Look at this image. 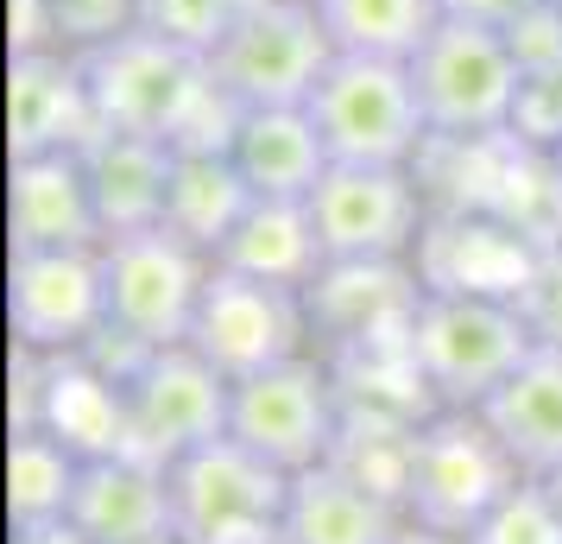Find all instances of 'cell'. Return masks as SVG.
I'll use <instances>...</instances> for the list:
<instances>
[{
    "mask_svg": "<svg viewBox=\"0 0 562 544\" xmlns=\"http://www.w3.org/2000/svg\"><path fill=\"white\" fill-rule=\"evenodd\" d=\"M82 77H89L102 127L121 133H153L171 146H228L234 121H240V108L222 96L209 57L178 52L153 32H127L102 52H89Z\"/></svg>",
    "mask_w": 562,
    "mask_h": 544,
    "instance_id": "1",
    "label": "cell"
},
{
    "mask_svg": "<svg viewBox=\"0 0 562 544\" xmlns=\"http://www.w3.org/2000/svg\"><path fill=\"white\" fill-rule=\"evenodd\" d=\"M405 355L436 412H481L518 367L537 355V336L512 298L481 291H424L411 317Z\"/></svg>",
    "mask_w": 562,
    "mask_h": 544,
    "instance_id": "2",
    "label": "cell"
},
{
    "mask_svg": "<svg viewBox=\"0 0 562 544\" xmlns=\"http://www.w3.org/2000/svg\"><path fill=\"white\" fill-rule=\"evenodd\" d=\"M82 355L102 362L108 374L121 380L133 456H153V463L171 468L178 456H190V449L228 437V392H234V380H222L190 342L139 348V342L102 330Z\"/></svg>",
    "mask_w": 562,
    "mask_h": 544,
    "instance_id": "3",
    "label": "cell"
},
{
    "mask_svg": "<svg viewBox=\"0 0 562 544\" xmlns=\"http://www.w3.org/2000/svg\"><path fill=\"white\" fill-rule=\"evenodd\" d=\"M304 108L335 165H417V153L430 146V121L417 102L411 64H398V57L335 52V64L310 89Z\"/></svg>",
    "mask_w": 562,
    "mask_h": 544,
    "instance_id": "4",
    "label": "cell"
},
{
    "mask_svg": "<svg viewBox=\"0 0 562 544\" xmlns=\"http://www.w3.org/2000/svg\"><path fill=\"white\" fill-rule=\"evenodd\" d=\"M411 82H417L430 140H493V133H512L525 70L506 32L442 13V26L411 57Z\"/></svg>",
    "mask_w": 562,
    "mask_h": 544,
    "instance_id": "5",
    "label": "cell"
},
{
    "mask_svg": "<svg viewBox=\"0 0 562 544\" xmlns=\"http://www.w3.org/2000/svg\"><path fill=\"white\" fill-rule=\"evenodd\" d=\"M525 475L493 437L481 412H430L411 443V481H405V519L436 525L449 539H468Z\"/></svg>",
    "mask_w": 562,
    "mask_h": 544,
    "instance_id": "6",
    "label": "cell"
},
{
    "mask_svg": "<svg viewBox=\"0 0 562 544\" xmlns=\"http://www.w3.org/2000/svg\"><path fill=\"white\" fill-rule=\"evenodd\" d=\"M178 544H279L291 475L254 456L247 443L215 437L165 468Z\"/></svg>",
    "mask_w": 562,
    "mask_h": 544,
    "instance_id": "7",
    "label": "cell"
},
{
    "mask_svg": "<svg viewBox=\"0 0 562 544\" xmlns=\"http://www.w3.org/2000/svg\"><path fill=\"white\" fill-rule=\"evenodd\" d=\"M228 437L266 456L279 475H304V468L329 463L335 437H341V380H335L329 355L310 348L297 362L234 380Z\"/></svg>",
    "mask_w": 562,
    "mask_h": 544,
    "instance_id": "8",
    "label": "cell"
},
{
    "mask_svg": "<svg viewBox=\"0 0 562 544\" xmlns=\"http://www.w3.org/2000/svg\"><path fill=\"white\" fill-rule=\"evenodd\" d=\"M329 64L335 38L316 0H254L209 57L234 108H304Z\"/></svg>",
    "mask_w": 562,
    "mask_h": 544,
    "instance_id": "9",
    "label": "cell"
},
{
    "mask_svg": "<svg viewBox=\"0 0 562 544\" xmlns=\"http://www.w3.org/2000/svg\"><path fill=\"white\" fill-rule=\"evenodd\" d=\"M215 259L190 247L178 229H139L102 241V279H108V330L139 348L190 342L203 286Z\"/></svg>",
    "mask_w": 562,
    "mask_h": 544,
    "instance_id": "10",
    "label": "cell"
},
{
    "mask_svg": "<svg viewBox=\"0 0 562 544\" xmlns=\"http://www.w3.org/2000/svg\"><path fill=\"white\" fill-rule=\"evenodd\" d=\"M190 348L222 380H247V374H266L279 362H297L316 348L304 291L215 266L203 286V304H196V323H190Z\"/></svg>",
    "mask_w": 562,
    "mask_h": 544,
    "instance_id": "11",
    "label": "cell"
},
{
    "mask_svg": "<svg viewBox=\"0 0 562 544\" xmlns=\"http://www.w3.org/2000/svg\"><path fill=\"white\" fill-rule=\"evenodd\" d=\"M310 215L329 259H411L436 209L417 165H329Z\"/></svg>",
    "mask_w": 562,
    "mask_h": 544,
    "instance_id": "12",
    "label": "cell"
},
{
    "mask_svg": "<svg viewBox=\"0 0 562 544\" xmlns=\"http://www.w3.org/2000/svg\"><path fill=\"white\" fill-rule=\"evenodd\" d=\"M7 330L32 355H82L108 330L102 247H13Z\"/></svg>",
    "mask_w": 562,
    "mask_h": 544,
    "instance_id": "13",
    "label": "cell"
},
{
    "mask_svg": "<svg viewBox=\"0 0 562 544\" xmlns=\"http://www.w3.org/2000/svg\"><path fill=\"white\" fill-rule=\"evenodd\" d=\"M316 355L360 362V355H392L405 348L411 317L424 304V279L411 259H329L323 279L304 291Z\"/></svg>",
    "mask_w": 562,
    "mask_h": 544,
    "instance_id": "14",
    "label": "cell"
},
{
    "mask_svg": "<svg viewBox=\"0 0 562 544\" xmlns=\"http://www.w3.org/2000/svg\"><path fill=\"white\" fill-rule=\"evenodd\" d=\"M20 367V406H13V431H52L70 443L82 463L89 456H121L133 449L127 437V399L121 380L89 355H32L13 348Z\"/></svg>",
    "mask_w": 562,
    "mask_h": 544,
    "instance_id": "15",
    "label": "cell"
},
{
    "mask_svg": "<svg viewBox=\"0 0 562 544\" xmlns=\"http://www.w3.org/2000/svg\"><path fill=\"white\" fill-rule=\"evenodd\" d=\"M102 133L82 57L57 45H20L7 57V158L82 153Z\"/></svg>",
    "mask_w": 562,
    "mask_h": 544,
    "instance_id": "16",
    "label": "cell"
},
{
    "mask_svg": "<svg viewBox=\"0 0 562 544\" xmlns=\"http://www.w3.org/2000/svg\"><path fill=\"white\" fill-rule=\"evenodd\" d=\"M543 247H531L493 209H436L417 241V279L424 291H481V298H518Z\"/></svg>",
    "mask_w": 562,
    "mask_h": 544,
    "instance_id": "17",
    "label": "cell"
},
{
    "mask_svg": "<svg viewBox=\"0 0 562 544\" xmlns=\"http://www.w3.org/2000/svg\"><path fill=\"white\" fill-rule=\"evenodd\" d=\"M70 525L95 544H178L171 525V481L153 456H89L77 475Z\"/></svg>",
    "mask_w": 562,
    "mask_h": 544,
    "instance_id": "18",
    "label": "cell"
},
{
    "mask_svg": "<svg viewBox=\"0 0 562 544\" xmlns=\"http://www.w3.org/2000/svg\"><path fill=\"white\" fill-rule=\"evenodd\" d=\"M7 241L13 247H102L82 153L7 158Z\"/></svg>",
    "mask_w": 562,
    "mask_h": 544,
    "instance_id": "19",
    "label": "cell"
},
{
    "mask_svg": "<svg viewBox=\"0 0 562 544\" xmlns=\"http://www.w3.org/2000/svg\"><path fill=\"white\" fill-rule=\"evenodd\" d=\"M82 171H89V190H95L102 241L139 234V229H165L171 171H178V146H171V140L102 127L89 146H82Z\"/></svg>",
    "mask_w": 562,
    "mask_h": 544,
    "instance_id": "20",
    "label": "cell"
},
{
    "mask_svg": "<svg viewBox=\"0 0 562 544\" xmlns=\"http://www.w3.org/2000/svg\"><path fill=\"white\" fill-rule=\"evenodd\" d=\"M228 158L254 184V197H279V203H310V190L335 165L310 108H240L228 133Z\"/></svg>",
    "mask_w": 562,
    "mask_h": 544,
    "instance_id": "21",
    "label": "cell"
},
{
    "mask_svg": "<svg viewBox=\"0 0 562 544\" xmlns=\"http://www.w3.org/2000/svg\"><path fill=\"white\" fill-rule=\"evenodd\" d=\"M405 513L355 481L348 468L316 463L304 475H291V500H284L279 544H392Z\"/></svg>",
    "mask_w": 562,
    "mask_h": 544,
    "instance_id": "22",
    "label": "cell"
},
{
    "mask_svg": "<svg viewBox=\"0 0 562 544\" xmlns=\"http://www.w3.org/2000/svg\"><path fill=\"white\" fill-rule=\"evenodd\" d=\"M481 418L506 443L518 475H531V481L562 475V348H537L481 406Z\"/></svg>",
    "mask_w": 562,
    "mask_h": 544,
    "instance_id": "23",
    "label": "cell"
},
{
    "mask_svg": "<svg viewBox=\"0 0 562 544\" xmlns=\"http://www.w3.org/2000/svg\"><path fill=\"white\" fill-rule=\"evenodd\" d=\"M215 266L228 273H247V279H266V286H291L310 291L323 279V234H316V215L310 203H279V197H259L247 209V222L228 234V247L215 254Z\"/></svg>",
    "mask_w": 562,
    "mask_h": 544,
    "instance_id": "24",
    "label": "cell"
},
{
    "mask_svg": "<svg viewBox=\"0 0 562 544\" xmlns=\"http://www.w3.org/2000/svg\"><path fill=\"white\" fill-rule=\"evenodd\" d=\"M254 184L240 178L228 146H178V171H171V203H165V229H178L190 247L209 259L228 247V234L247 222L254 209Z\"/></svg>",
    "mask_w": 562,
    "mask_h": 544,
    "instance_id": "25",
    "label": "cell"
},
{
    "mask_svg": "<svg viewBox=\"0 0 562 544\" xmlns=\"http://www.w3.org/2000/svg\"><path fill=\"white\" fill-rule=\"evenodd\" d=\"M77 475L82 456L70 443H57L52 431H13V443H7V519H13V532L70 519Z\"/></svg>",
    "mask_w": 562,
    "mask_h": 544,
    "instance_id": "26",
    "label": "cell"
},
{
    "mask_svg": "<svg viewBox=\"0 0 562 544\" xmlns=\"http://www.w3.org/2000/svg\"><path fill=\"white\" fill-rule=\"evenodd\" d=\"M335 52L355 57H398L411 64L417 45L442 26V0H316Z\"/></svg>",
    "mask_w": 562,
    "mask_h": 544,
    "instance_id": "27",
    "label": "cell"
},
{
    "mask_svg": "<svg viewBox=\"0 0 562 544\" xmlns=\"http://www.w3.org/2000/svg\"><path fill=\"white\" fill-rule=\"evenodd\" d=\"M139 32V0H13V52L20 45H57L89 57Z\"/></svg>",
    "mask_w": 562,
    "mask_h": 544,
    "instance_id": "28",
    "label": "cell"
},
{
    "mask_svg": "<svg viewBox=\"0 0 562 544\" xmlns=\"http://www.w3.org/2000/svg\"><path fill=\"white\" fill-rule=\"evenodd\" d=\"M254 0H139V32H153L178 52L215 57V45L234 32V20Z\"/></svg>",
    "mask_w": 562,
    "mask_h": 544,
    "instance_id": "29",
    "label": "cell"
},
{
    "mask_svg": "<svg viewBox=\"0 0 562 544\" xmlns=\"http://www.w3.org/2000/svg\"><path fill=\"white\" fill-rule=\"evenodd\" d=\"M461 544H562V507L550 500L543 481L525 475Z\"/></svg>",
    "mask_w": 562,
    "mask_h": 544,
    "instance_id": "30",
    "label": "cell"
},
{
    "mask_svg": "<svg viewBox=\"0 0 562 544\" xmlns=\"http://www.w3.org/2000/svg\"><path fill=\"white\" fill-rule=\"evenodd\" d=\"M512 140L531 153H562V64L525 70L518 108H512Z\"/></svg>",
    "mask_w": 562,
    "mask_h": 544,
    "instance_id": "31",
    "label": "cell"
},
{
    "mask_svg": "<svg viewBox=\"0 0 562 544\" xmlns=\"http://www.w3.org/2000/svg\"><path fill=\"white\" fill-rule=\"evenodd\" d=\"M512 304L525 311L537 348H562V247H543V254H537L531 279L518 286Z\"/></svg>",
    "mask_w": 562,
    "mask_h": 544,
    "instance_id": "32",
    "label": "cell"
},
{
    "mask_svg": "<svg viewBox=\"0 0 562 544\" xmlns=\"http://www.w3.org/2000/svg\"><path fill=\"white\" fill-rule=\"evenodd\" d=\"M506 38H512L518 70H550V64H562V7L557 0H537L525 20L506 26Z\"/></svg>",
    "mask_w": 562,
    "mask_h": 544,
    "instance_id": "33",
    "label": "cell"
},
{
    "mask_svg": "<svg viewBox=\"0 0 562 544\" xmlns=\"http://www.w3.org/2000/svg\"><path fill=\"white\" fill-rule=\"evenodd\" d=\"M537 0H442V13L449 20H474V26H493V32H506L512 20H525Z\"/></svg>",
    "mask_w": 562,
    "mask_h": 544,
    "instance_id": "34",
    "label": "cell"
},
{
    "mask_svg": "<svg viewBox=\"0 0 562 544\" xmlns=\"http://www.w3.org/2000/svg\"><path fill=\"white\" fill-rule=\"evenodd\" d=\"M13 544H95V539H82L70 519H52V525H26V532H13Z\"/></svg>",
    "mask_w": 562,
    "mask_h": 544,
    "instance_id": "35",
    "label": "cell"
},
{
    "mask_svg": "<svg viewBox=\"0 0 562 544\" xmlns=\"http://www.w3.org/2000/svg\"><path fill=\"white\" fill-rule=\"evenodd\" d=\"M392 544H461V539H449V532H436V525H417V519H405Z\"/></svg>",
    "mask_w": 562,
    "mask_h": 544,
    "instance_id": "36",
    "label": "cell"
},
{
    "mask_svg": "<svg viewBox=\"0 0 562 544\" xmlns=\"http://www.w3.org/2000/svg\"><path fill=\"white\" fill-rule=\"evenodd\" d=\"M543 488H550V500H557V507H562V475H550V481H543Z\"/></svg>",
    "mask_w": 562,
    "mask_h": 544,
    "instance_id": "37",
    "label": "cell"
},
{
    "mask_svg": "<svg viewBox=\"0 0 562 544\" xmlns=\"http://www.w3.org/2000/svg\"><path fill=\"white\" fill-rule=\"evenodd\" d=\"M557 7H562V0H557Z\"/></svg>",
    "mask_w": 562,
    "mask_h": 544,
    "instance_id": "38",
    "label": "cell"
},
{
    "mask_svg": "<svg viewBox=\"0 0 562 544\" xmlns=\"http://www.w3.org/2000/svg\"><path fill=\"white\" fill-rule=\"evenodd\" d=\"M557 158H562V153H557Z\"/></svg>",
    "mask_w": 562,
    "mask_h": 544,
    "instance_id": "39",
    "label": "cell"
}]
</instances>
